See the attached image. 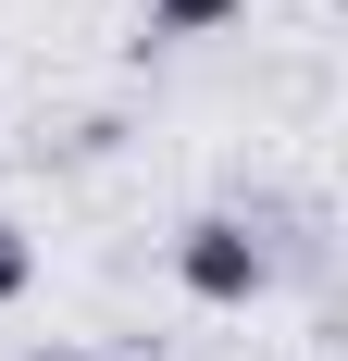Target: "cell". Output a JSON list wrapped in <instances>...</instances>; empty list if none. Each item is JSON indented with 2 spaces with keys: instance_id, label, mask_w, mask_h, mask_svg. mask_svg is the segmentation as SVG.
I'll return each mask as SVG.
<instances>
[{
  "instance_id": "1",
  "label": "cell",
  "mask_w": 348,
  "mask_h": 361,
  "mask_svg": "<svg viewBox=\"0 0 348 361\" xmlns=\"http://www.w3.org/2000/svg\"><path fill=\"white\" fill-rule=\"evenodd\" d=\"M174 287L199 299V312H249V299L274 287V250H261V224H237V212H199L187 237H174Z\"/></svg>"
},
{
  "instance_id": "2",
  "label": "cell",
  "mask_w": 348,
  "mask_h": 361,
  "mask_svg": "<svg viewBox=\"0 0 348 361\" xmlns=\"http://www.w3.org/2000/svg\"><path fill=\"white\" fill-rule=\"evenodd\" d=\"M249 0H149V37H224Z\"/></svg>"
},
{
  "instance_id": "3",
  "label": "cell",
  "mask_w": 348,
  "mask_h": 361,
  "mask_svg": "<svg viewBox=\"0 0 348 361\" xmlns=\"http://www.w3.org/2000/svg\"><path fill=\"white\" fill-rule=\"evenodd\" d=\"M25 287H37V250H25V224L0 212V299H25Z\"/></svg>"
},
{
  "instance_id": "4",
  "label": "cell",
  "mask_w": 348,
  "mask_h": 361,
  "mask_svg": "<svg viewBox=\"0 0 348 361\" xmlns=\"http://www.w3.org/2000/svg\"><path fill=\"white\" fill-rule=\"evenodd\" d=\"M37 361H87V349H37Z\"/></svg>"
}]
</instances>
